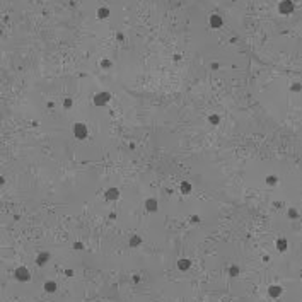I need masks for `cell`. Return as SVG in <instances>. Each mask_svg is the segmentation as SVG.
Returning <instances> with one entry per match:
<instances>
[{
    "instance_id": "17",
    "label": "cell",
    "mask_w": 302,
    "mask_h": 302,
    "mask_svg": "<svg viewBox=\"0 0 302 302\" xmlns=\"http://www.w3.org/2000/svg\"><path fill=\"white\" fill-rule=\"evenodd\" d=\"M300 89H302V86H300V84H295V86L292 87V91H295V92H297V91H300Z\"/></svg>"
},
{
    "instance_id": "2",
    "label": "cell",
    "mask_w": 302,
    "mask_h": 302,
    "mask_svg": "<svg viewBox=\"0 0 302 302\" xmlns=\"http://www.w3.org/2000/svg\"><path fill=\"white\" fill-rule=\"evenodd\" d=\"M16 278H17L19 282H29L31 280L29 270H27L26 266H19L17 270H16Z\"/></svg>"
},
{
    "instance_id": "4",
    "label": "cell",
    "mask_w": 302,
    "mask_h": 302,
    "mask_svg": "<svg viewBox=\"0 0 302 302\" xmlns=\"http://www.w3.org/2000/svg\"><path fill=\"white\" fill-rule=\"evenodd\" d=\"M48 259H50V253H39L36 258V263H38V266H43Z\"/></svg>"
},
{
    "instance_id": "1",
    "label": "cell",
    "mask_w": 302,
    "mask_h": 302,
    "mask_svg": "<svg viewBox=\"0 0 302 302\" xmlns=\"http://www.w3.org/2000/svg\"><path fill=\"white\" fill-rule=\"evenodd\" d=\"M278 12H280L282 16H289V14H292L293 12L292 0H283V2H280V4H278Z\"/></svg>"
},
{
    "instance_id": "11",
    "label": "cell",
    "mask_w": 302,
    "mask_h": 302,
    "mask_svg": "<svg viewBox=\"0 0 302 302\" xmlns=\"http://www.w3.org/2000/svg\"><path fill=\"white\" fill-rule=\"evenodd\" d=\"M108 16H109V10H108V9H99V10H97V17L106 19Z\"/></svg>"
},
{
    "instance_id": "16",
    "label": "cell",
    "mask_w": 302,
    "mask_h": 302,
    "mask_svg": "<svg viewBox=\"0 0 302 302\" xmlns=\"http://www.w3.org/2000/svg\"><path fill=\"white\" fill-rule=\"evenodd\" d=\"M289 217H293V219H295V217H297V212L293 210V208H292V210H289Z\"/></svg>"
},
{
    "instance_id": "10",
    "label": "cell",
    "mask_w": 302,
    "mask_h": 302,
    "mask_svg": "<svg viewBox=\"0 0 302 302\" xmlns=\"http://www.w3.org/2000/svg\"><path fill=\"white\" fill-rule=\"evenodd\" d=\"M276 246H278L280 251H285L287 249V241H285V239H278V241H276Z\"/></svg>"
},
{
    "instance_id": "15",
    "label": "cell",
    "mask_w": 302,
    "mask_h": 302,
    "mask_svg": "<svg viewBox=\"0 0 302 302\" xmlns=\"http://www.w3.org/2000/svg\"><path fill=\"white\" fill-rule=\"evenodd\" d=\"M266 181H268V184H275V183L278 181V179H276L275 176H268V179H266Z\"/></svg>"
},
{
    "instance_id": "8",
    "label": "cell",
    "mask_w": 302,
    "mask_h": 302,
    "mask_svg": "<svg viewBox=\"0 0 302 302\" xmlns=\"http://www.w3.org/2000/svg\"><path fill=\"white\" fill-rule=\"evenodd\" d=\"M147 208H149V210H154V212H156L157 210V202H156V200H147Z\"/></svg>"
},
{
    "instance_id": "18",
    "label": "cell",
    "mask_w": 302,
    "mask_h": 302,
    "mask_svg": "<svg viewBox=\"0 0 302 302\" xmlns=\"http://www.w3.org/2000/svg\"><path fill=\"white\" fill-rule=\"evenodd\" d=\"M65 275H67V276H72L73 272H72V270H65Z\"/></svg>"
},
{
    "instance_id": "13",
    "label": "cell",
    "mask_w": 302,
    "mask_h": 302,
    "mask_svg": "<svg viewBox=\"0 0 302 302\" xmlns=\"http://www.w3.org/2000/svg\"><path fill=\"white\" fill-rule=\"evenodd\" d=\"M140 242H142V239L135 236V237H132V241H130V246H133V248H135L137 244H140Z\"/></svg>"
},
{
    "instance_id": "19",
    "label": "cell",
    "mask_w": 302,
    "mask_h": 302,
    "mask_svg": "<svg viewBox=\"0 0 302 302\" xmlns=\"http://www.w3.org/2000/svg\"><path fill=\"white\" fill-rule=\"evenodd\" d=\"M75 249H82V244H80V242H75Z\"/></svg>"
},
{
    "instance_id": "9",
    "label": "cell",
    "mask_w": 302,
    "mask_h": 302,
    "mask_svg": "<svg viewBox=\"0 0 302 302\" xmlns=\"http://www.w3.org/2000/svg\"><path fill=\"white\" fill-rule=\"evenodd\" d=\"M177 268H179V270H188V268H190V261H188V259H181V261L177 263Z\"/></svg>"
},
{
    "instance_id": "7",
    "label": "cell",
    "mask_w": 302,
    "mask_h": 302,
    "mask_svg": "<svg viewBox=\"0 0 302 302\" xmlns=\"http://www.w3.org/2000/svg\"><path fill=\"white\" fill-rule=\"evenodd\" d=\"M56 287H58V285H56L55 282H51V280L44 283V290H46V292H50V293H53V292H55V290H56Z\"/></svg>"
},
{
    "instance_id": "6",
    "label": "cell",
    "mask_w": 302,
    "mask_h": 302,
    "mask_svg": "<svg viewBox=\"0 0 302 302\" xmlns=\"http://www.w3.org/2000/svg\"><path fill=\"white\" fill-rule=\"evenodd\" d=\"M210 26L213 27V29L220 27V26H222V17H219V16H212V17H210Z\"/></svg>"
},
{
    "instance_id": "3",
    "label": "cell",
    "mask_w": 302,
    "mask_h": 302,
    "mask_svg": "<svg viewBox=\"0 0 302 302\" xmlns=\"http://www.w3.org/2000/svg\"><path fill=\"white\" fill-rule=\"evenodd\" d=\"M282 287H278V285H270L268 287V293H270V297H273V299H278L282 295Z\"/></svg>"
},
{
    "instance_id": "14",
    "label": "cell",
    "mask_w": 302,
    "mask_h": 302,
    "mask_svg": "<svg viewBox=\"0 0 302 302\" xmlns=\"http://www.w3.org/2000/svg\"><path fill=\"white\" fill-rule=\"evenodd\" d=\"M108 198L109 200H114V198H118V190H109V193H108Z\"/></svg>"
},
{
    "instance_id": "5",
    "label": "cell",
    "mask_w": 302,
    "mask_h": 302,
    "mask_svg": "<svg viewBox=\"0 0 302 302\" xmlns=\"http://www.w3.org/2000/svg\"><path fill=\"white\" fill-rule=\"evenodd\" d=\"M75 135H77V138H84L87 135V128L84 125H77L75 126Z\"/></svg>"
},
{
    "instance_id": "12",
    "label": "cell",
    "mask_w": 302,
    "mask_h": 302,
    "mask_svg": "<svg viewBox=\"0 0 302 302\" xmlns=\"http://www.w3.org/2000/svg\"><path fill=\"white\" fill-rule=\"evenodd\" d=\"M229 275L230 276H237L239 275V268L237 266H230L229 268Z\"/></svg>"
}]
</instances>
